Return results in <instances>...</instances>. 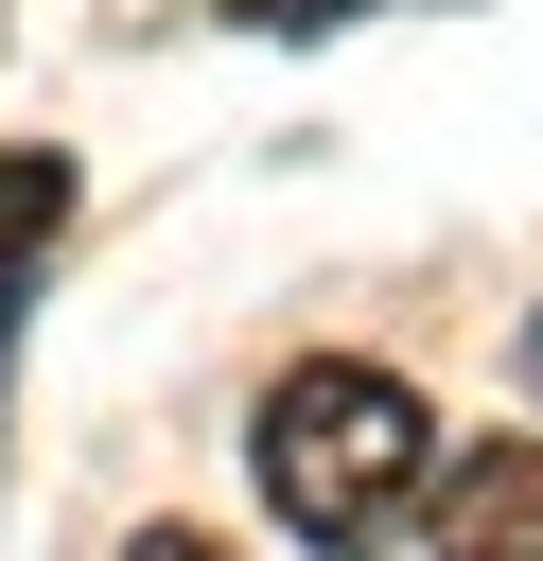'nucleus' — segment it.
I'll return each mask as SVG.
<instances>
[{
  "label": "nucleus",
  "mask_w": 543,
  "mask_h": 561,
  "mask_svg": "<svg viewBox=\"0 0 543 561\" xmlns=\"http://www.w3.org/2000/svg\"><path fill=\"white\" fill-rule=\"evenodd\" d=\"M245 456H263V508H280L298 543L368 561V543L420 508V473H438V421H420V386H403V368H350V351H315V368H280V386H263Z\"/></svg>",
  "instance_id": "nucleus-1"
},
{
  "label": "nucleus",
  "mask_w": 543,
  "mask_h": 561,
  "mask_svg": "<svg viewBox=\"0 0 543 561\" xmlns=\"http://www.w3.org/2000/svg\"><path fill=\"white\" fill-rule=\"evenodd\" d=\"M438 561H543V438H473L438 473Z\"/></svg>",
  "instance_id": "nucleus-2"
},
{
  "label": "nucleus",
  "mask_w": 543,
  "mask_h": 561,
  "mask_svg": "<svg viewBox=\"0 0 543 561\" xmlns=\"http://www.w3.org/2000/svg\"><path fill=\"white\" fill-rule=\"evenodd\" d=\"M53 210H70V158H53V140H18V158H0V280L53 245Z\"/></svg>",
  "instance_id": "nucleus-3"
},
{
  "label": "nucleus",
  "mask_w": 543,
  "mask_h": 561,
  "mask_svg": "<svg viewBox=\"0 0 543 561\" xmlns=\"http://www.w3.org/2000/svg\"><path fill=\"white\" fill-rule=\"evenodd\" d=\"M263 35H333V18H368V0H245Z\"/></svg>",
  "instance_id": "nucleus-4"
},
{
  "label": "nucleus",
  "mask_w": 543,
  "mask_h": 561,
  "mask_svg": "<svg viewBox=\"0 0 543 561\" xmlns=\"http://www.w3.org/2000/svg\"><path fill=\"white\" fill-rule=\"evenodd\" d=\"M123 561H228V543H193V526H140V543H123Z\"/></svg>",
  "instance_id": "nucleus-5"
},
{
  "label": "nucleus",
  "mask_w": 543,
  "mask_h": 561,
  "mask_svg": "<svg viewBox=\"0 0 543 561\" xmlns=\"http://www.w3.org/2000/svg\"><path fill=\"white\" fill-rule=\"evenodd\" d=\"M525 386H543V316H525Z\"/></svg>",
  "instance_id": "nucleus-6"
}]
</instances>
